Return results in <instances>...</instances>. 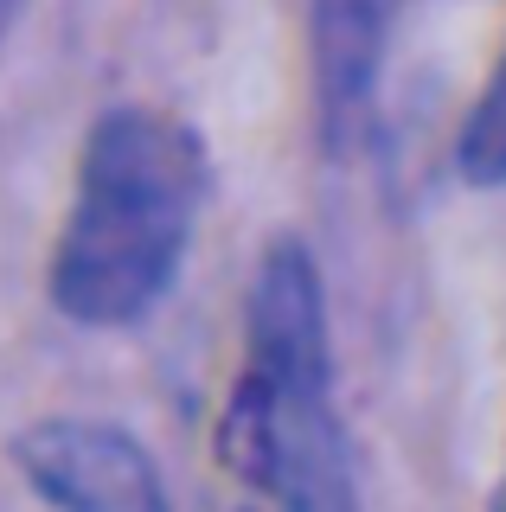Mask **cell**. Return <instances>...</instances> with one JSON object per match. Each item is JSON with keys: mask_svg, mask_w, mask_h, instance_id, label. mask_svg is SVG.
<instances>
[{"mask_svg": "<svg viewBox=\"0 0 506 512\" xmlns=\"http://www.w3.org/2000/svg\"><path fill=\"white\" fill-rule=\"evenodd\" d=\"M205 205V148L167 109H109L77 154L52 301L77 327H129L173 288Z\"/></svg>", "mask_w": 506, "mask_h": 512, "instance_id": "obj_1", "label": "cell"}, {"mask_svg": "<svg viewBox=\"0 0 506 512\" xmlns=\"http://www.w3.org/2000/svg\"><path fill=\"white\" fill-rule=\"evenodd\" d=\"M225 461L270 512H359L353 455L334 410L321 269L295 237L263 250L250 282Z\"/></svg>", "mask_w": 506, "mask_h": 512, "instance_id": "obj_2", "label": "cell"}, {"mask_svg": "<svg viewBox=\"0 0 506 512\" xmlns=\"http://www.w3.org/2000/svg\"><path fill=\"white\" fill-rule=\"evenodd\" d=\"M26 487L52 512H167L161 468L129 429L90 416H45L13 436Z\"/></svg>", "mask_w": 506, "mask_h": 512, "instance_id": "obj_3", "label": "cell"}, {"mask_svg": "<svg viewBox=\"0 0 506 512\" xmlns=\"http://www.w3.org/2000/svg\"><path fill=\"white\" fill-rule=\"evenodd\" d=\"M398 0H314V96H321V128L327 141H353L359 122L372 109L378 84V58H385Z\"/></svg>", "mask_w": 506, "mask_h": 512, "instance_id": "obj_4", "label": "cell"}, {"mask_svg": "<svg viewBox=\"0 0 506 512\" xmlns=\"http://www.w3.org/2000/svg\"><path fill=\"white\" fill-rule=\"evenodd\" d=\"M455 167H462L468 186H506V45L487 71L481 96H474L462 141H455Z\"/></svg>", "mask_w": 506, "mask_h": 512, "instance_id": "obj_5", "label": "cell"}, {"mask_svg": "<svg viewBox=\"0 0 506 512\" xmlns=\"http://www.w3.org/2000/svg\"><path fill=\"white\" fill-rule=\"evenodd\" d=\"M13 13H20V0H0V32L13 26Z\"/></svg>", "mask_w": 506, "mask_h": 512, "instance_id": "obj_6", "label": "cell"}]
</instances>
